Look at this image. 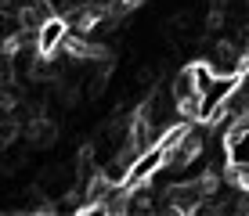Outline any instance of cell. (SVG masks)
<instances>
[{
	"instance_id": "obj_4",
	"label": "cell",
	"mask_w": 249,
	"mask_h": 216,
	"mask_svg": "<svg viewBox=\"0 0 249 216\" xmlns=\"http://www.w3.org/2000/svg\"><path fill=\"white\" fill-rule=\"evenodd\" d=\"M116 4H119V7H123V11H134V7H141V4H144V0H116Z\"/></svg>"
},
{
	"instance_id": "obj_1",
	"label": "cell",
	"mask_w": 249,
	"mask_h": 216,
	"mask_svg": "<svg viewBox=\"0 0 249 216\" xmlns=\"http://www.w3.org/2000/svg\"><path fill=\"white\" fill-rule=\"evenodd\" d=\"M202 65L210 68L217 80H235V76L246 72V50H242V43H231V40L220 36V40L210 43Z\"/></svg>"
},
{
	"instance_id": "obj_5",
	"label": "cell",
	"mask_w": 249,
	"mask_h": 216,
	"mask_svg": "<svg viewBox=\"0 0 249 216\" xmlns=\"http://www.w3.org/2000/svg\"><path fill=\"white\" fill-rule=\"evenodd\" d=\"M231 4V0H213V7H228Z\"/></svg>"
},
{
	"instance_id": "obj_3",
	"label": "cell",
	"mask_w": 249,
	"mask_h": 216,
	"mask_svg": "<svg viewBox=\"0 0 249 216\" xmlns=\"http://www.w3.org/2000/svg\"><path fill=\"white\" fill-rule=\"evenodd\" d=\"M18 105H22L18 90H15V86H7V83H0V116H11V112H18Z\"/></svg>"
},
{
	"instance_id": "obj_2",
	"label": "cell",
	"mask_w": 249,
	"mask_h": 216,
	"mask_svg": "<svg viewBox=\"0 0 249 216\" xmlns=\"http://www.w3.org/2000/svg\"><path fill=\"white\" fill-rule=\"evenodd\" d=\"M166 90H170V98H174L177 105H181V101H188L192 94H199V90H195V80H192V65L181 68V72H174V80H170Z\"/></svg>"
}]
</instances>
